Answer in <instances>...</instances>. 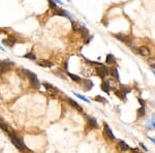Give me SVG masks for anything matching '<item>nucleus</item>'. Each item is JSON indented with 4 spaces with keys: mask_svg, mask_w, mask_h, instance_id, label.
Segmentation results:
<instances>
[{
    "mask_svg": "<svg viewBox=\"0 0 155 153\" xmlns=\"http://www.w3.org/2000/svg\"><path fill=\"white\" fill-rule=\"evenodd\" d=\"M23 72H24V74H25V75L29 78L31 87L35 88V89H39V87H40V83H39V81L37 80L36 75L34 74V72H31V71L27 70V69H23Z\"/></svg>",
    "mask_w": 155,
    "mask_h": 153,
    "instance_id": "nucleus-1",
    "label": "nucleus"
},
{
    "mask_svg": "<svg viewBox=\"0 0 155 153\" xmlns=\"http://www.w3.org/2000/svg\"><path fill=\"white\" fill-rule=\"evenodd\" d=\"M9 138H10V140H11V142H13V144L15 145L16 147H17L18 150H20V151L27 150V147L25 146L24 142H22V141L19 139V138L16 136V135H14V133H10V135H9Z\"/></svg>",
    "mask_w": 155,
    "mask_h": 153,
    "instance_id": "nucleus-2",
    "label": "nucleus"
},
{
    "mask_svg": "<svg viewBox=\"0 0 155 153\" xmlns=\"http://www.w3.org/2000/svg\"><path fill=\"white\" fill-rule=\"evenodd\" d=\"M42 85L46 87V91H48L49 94L54 95V94H56V93L58 92V89H57V88L53 87L51 84H49V83H46V82H44V83H42Z\"/></svg>",
    "mask_w": 155,
    "mask_h": 153,
    "instance_id": "nucleus-3",
    "label": "nucleus"
},
{
    "mask_svg": "<svg viewBox=\"0 0 155 153\" xmlns=\"http://www.w3.org/2000/svg\"><path fill=\"white\" fill-rule=\"evenodd\" d=\"M108 72H110V70H108V68L106 67V66H100V67L97 68V75H98L101 79L106 78V76L108 75Z\"/></svg>",
    "mask_w": 155,
    "mask_h": 153,
    "instance_id": "nucleus-4",
    "label": "nucleus"
},
{
    "mask_svg": "<svg viewBox=\"0 0 155 153\" xmlns=\"http://www.w3.org/2000/svg\"><path fill=\"white\" fill-rule=\"evenodd\" d=\"M114 36H115L116 38H117V39L123 41V43H125L127 46H130V44H131V41H130V39H129V37H128V36H126V35H123V34H115Z\"/></svg>",
    "mask_w": 155,
    "mask_h": 153,
    "instance_id": "nucleus-5",
    "label": "nucleus"
},
{
    "mask_svg": "<svg viewBox=\"0 0 155 153\" xmlns=\"http://www.w3.org/2000/svg\"><path fill=\"white\" fill-rule=\"evenodd\" d=\"M104 135H106L110 140H115V136L113 131L111 130V128L108 127V125L104 123Z\"/></svg>",
    "mask_w": 155,
    "mask_h": 153,
    "instance_id": "nucleus-6",
    "label": "nucleus"
},
{
    "mask_svg": "<svg viewBox=\"0 0 155 153\" xmlns=\"http://www.w3.org/2000/svg\"><path fill=\"white\" fill-rule=\"evenodd\" d=\"M16 43V38L13 36V35H10L6 38V39H3V44H5L7 45L8 47H14V45Z\"/></svg>",
    "mask_w": 155,
    "mask_h": 153,
    "instance_id": "nucleus-7",
    "label": "nucleus"
},
{
    "mask_svg": "<svg viewBox=\"0 0 155 153\" xmlns=\"http://www.w3.org/2000/svg\"><path fill=\"white\" fill-rule=\"evenodd\" d=\"M139 54L142 56H149L150 55V50L147 47H140L139 48Z\"/></svg>",
    "mask_w": 155,
    "mask_h": 153,
    "instance_id": "nucleus-8",
    "label": "nucleus"
},
{
    "mask_svg": "<svg viewBox=\"0 0 155 153\" xmlns=\"http://www.w3.org/2000/svg\"><path fill=\"white\" fill-rule=\"evenodd\" d=\"M93 87V83L90 81V80H85L84 81V90L85 91H89L91 90Z\"/></svg>",
    "mask_w": 155,
    "mask_h": 153,
    "instance_id": "nucleus-9",
    "label": "nucleus"
},
{
    "mask_svg": "<svg viewBox=\"0 0 155 153\" xmlns=\"http://www.w3.org/2000/svg\"><path fill=\"white\" fill-rule=\"evenodd\" d=\"M88 123H89V126H90L91 128L97 127V121H96V119H94L93 117H88Z\"/></svg>",
    "mask_w": 155,
    "mask_h": 153,
    "instance_id": "nucleus-10",
    "label": "nucleus"
},
{
    "mask_svg": "<svg viewBox=\"0 0 155 153\" xmlns=\"http://www.w3.org/2000/svg\"><path fill=\"white\" fill-rule=\"evenodd\" d=\"M68 102H69V104H70V105L73 107V108H76L78 111H82V110H83V109H82V107H81L79 104H78V102H77L76 100H73L72 98H68Z\"/></svg>",
    "mask_w": 155,
    "mask_h": 153,
    "instance_id": "nucleus-11",
    "label": "nucleus"
},
{
    "mask_svg": "<svg viewBox=\"0 0 155 153\" xmlns=\"http://www.w3.org/2000/svg\"><path fill=\"white\" fill-rule=\"evenodd\" d=\"M55 15H57V16H62V17H66L68 19H70V15H69L66 10H63V9H58Z\"/></svg>",
    "mask_w": 155,
    "mask_h": 153,
    "instance_id": "nucleus-12",
    "label": "nucleus"
},
{
    "mask_svg": "<svg viewBox=\"0 0 155 153\" xmlns=\"http://www.w3.org/2000/svg\"><path fill=\"white\" fill-rule=\"evenodd\" d=\"M37 64H38V65H40V66H44V67H51V66H52V63L49 62V61H46V60H40V61H38Z\"/></svg>",
    "mask_w": 155,
    "mask_h": 153,
    "instance_id": "nucleus-13",
    "label": "nucleus"
},
{
    "mask_svg": "<svg viewBox=\"0 0 155 153\" xmlns=\"http://www.w3.org/2000/svg\"><path fill=\"white\" fill-rule=\"evenodd\" d=\"M101 89L106 93H108V94L110 93V84H108V82H103L101 84Z\"/></svg>",
    "mask_w": 155,
    "mask_h": 153,
    "instance_id": "nucleus-14",
    "label": "nucleus"
},
{
    "mask_svg": "<svg viewBox=\"0 0 155 153\" xmlns=\"http://www.w3.org/2000/svg\"><path fill=\"white\" fill-rule=\"evenodd\" d=\"M119 147L121 150H129V146L124 141H119Z\"/></svg>",
    "mask_w": 155,
    "mask_h": 153,
    "instance_id": "nucleus-15",
    "label": "nucleus"
},
{
    "mask_svg": "<svg viewBox=\"0 0 155 153\" xmlns=\"http://www.w3.org/2000/svg\"><path fill=\"white\" fill-rule=\"evenodd\" d=\"M106 62H107L108 64H113V63L115 62V57H114V55H112V54H108V55L107 56Z\"/></svg>",
    "mask_w": 155,
    "mask_h": 153,
    "instance_id": "nucleus-16",
    "label": "nucleus"
},
{
    "mask_svg": "<svg viewBox=\"0 0 155 153\" xmlns=\"http://www.w3.org/2000/svg\"><path fill=\"white\" fill-rule=\"evenodd\" d=\"M80 31L82 32V34H83V37L85 38V37H87L88 36V34H89V32H88V30L84 27V26H81L80 27Z\"/></svg>",
    "mask_w": 155,
    "mask_h": 153,
    "instance_id": "nucleus-17",
    "label": "nucleus"
},
{
    "mask_svg": "<svg viewBox=\"0 0 155 153\" xmlns=\"http://www.w3.org/2000/svg\"><path fill=\"white\" fill-rule=\"evenodd\" d=\"M25 58H28L30 60H35L36 57H35V55H34L32 52H29V53H27V54L25 55Z\"/></svg>",
    "mask_w": 155,
    "mask_h": 153,
    "instance_id": "nucleus-18",
    "label": "nucleus"
},
{
    "mask_svg": "<svg viewBox=\"0 0 155 153\" xmlns=\"http://www.w3.org/2000/svg\"><path fill=\"white\" fill-rule=\"evenodd\" d=\"M48 2H49V6H50V8L51 9H57V5H56V2H54L53 0H48Z\"/></svg>",
    "mask_w": 155,
    "mask_h": 153,
    "instance_id": "nucleus-19",
    "label": "nucleus"
},
{
    "mask_svg": "<svg viewBox=\"0 0 155 153\" xmlns=\"http://www.w3.org/2000/svg\"><path fill=\"white\" fill-rule=\"evenodd\" d=\"M95 100L96 101H99V102H102V104H106V102H108V100H107V99L106 98H103L102 96H99V95H98V96H95Z\"/></svg>",
    "mask_w": 155,
    "mask_h": 153,
    "instance_id": "nucleus-20",
    "label": "nucleus"
},
{
    "mask_svg": "<svg viewBox=\"0 0 155 153\" xmlns=\"http://www.w3.org/2000/svg\"><path fill=\"white\" fill-rule=\"evenodd\" d=\"M68 76H69V78H70L71 80H73V81H76V82H80V81H81V78H80V76H76V75L68 74Z\"/></svg>",
    "mask_w": 155,
    "mask_h": 153,
    "instance_id": "nucleus-21",
    "label": "nucleus"
},
{
    "mask_svg": "<svg viewBox=\"0 0 155 153\" xmlns=\"http://www.w3.org/2000/svg\"><path fill=\"white\" fill-rule=\"evenodd\" d=\"M112 76H113L116 80H119V72H118L117 68H114V69L112 70Z\"/></svg>",
    "mask_w": 155,
    "mask_h": 153,
    "instance_id": "nucleus-22",
    "label": "nucleus"
},
{
    "mask_svg": "<svg viewBox=\"0 0 155 153\" xmlns=\"http://www.w3.org/2000/svg\"><path fill=\"white\" fill-rule=\"evenodd\" d=\"M144 114H145V108H144V106H142V108L138 110V116L142 117V116H144Z\"/></svg>",
    "mask_w": 155,
    "mask_h": 153,
    "instance_id": "nucleus-23",
    "label": "nucleus"
},
{
    "mask_svg": "<svg viewBox=\"0 0 155 153\" xmlns=\"http://www.w3.org/2000/svg\"><path fill=\"white\" fill-rule=\"evenodd\" d=\"M148 64H149L151 67L155 68V58H149V60H148Z\"/></svg>",
    "mask_w": 155,
    "mask_h": 153,
    "instance_id": "nucleus-24",
    "label": "nucleus"
},
{
    "mask_svg": "<svg viewBox=\"0 0 155 153\" xmlns=\"http://www.w3.org/2000/svg\"><path fill=\"white\" fill-rule=\"evenodd\" d=\"M73 94H75L76 96H78V97H79V98H81V99H82V100H84V101H86V102H89V100H88V99H87L86 97H84L83 95H80V94H78V93H73Z\"/></svg>",
    "mask_w": 155,
    "mask_h": 153,
    "instance_id": "nucleus-25",
    "label": "nucleus"
},
{
    "mask_svg": "<svg viewBox=\"0 0 155 153\" xmlns=\"http://www.w3.org/2000/svg\"><path fill=\"white\" fill-rule=\"evenodd\" d=\"M71 24H72V28H73V30H78V29H80V27H81V26L78 25L75 21H71Z\"/></svg>",
    "mask_w": 155,
    "mask_h": 153,
    "instance_id": "nucleus-26",
    "label": "nucleus"
},
{
    "mask_svg": "<svg viewBox=\"0 0 155 153\" xmlns=\"http://www.w3.org/2000/svg\"><path fill=\"white\" fill-rule=\"evenodd\" d=\"M53 1H54V2H57V3H59V4H63V3H62V2L60 1V0H53Z\"/></svg>",
    "mask_w": 155,
    "mask_h": 153,
    "instance_id": "nucleus-27",
    "label": "nucleus"
},
{
    "mask_svg": "<svg viewBox=\"0 0 155 153\" xmlns=\"http://www.w3.org/2000/svg\"><path fill=\"white\" fill-rule=\"evenodd\" d=\"M139 101L141 102V105H142V106H144V105H145V104H144V100H143V99L140 98V99H139Z\"/></svg>",
    "mask_w": 155,
    "mask_h": 153,
    "instance_id": "nucleus-28",
    "label": "nucleus"
},
{
    "mask_svg": "<svg viewBox=\"0 0 155 153\" xmlns=\"http://www.w3.org/2000/svg\"><path fill=\"white\" fill-rule=\"evenodd\" d=\"M149 139H150V140H151V141H152V142H153V143L155 144V139H153V138H149Z\"/></svg>",
    "mask_w": 155,
    "mask_h": 153,
    "instance_id": "nucleus-29",
    "label": "nucleus"
},
{
    "mask_svg": "<svg viewBox=\"0 0 155 153\" xmlns=\"http://www.w3.org/2000/svg\"><path fill=\"white\" fill-rule=\"evenodd\" d=\"M0 50H3V48L1 47V46H0Z\"/></svg>",
    "mask_w": 155,
    "mask_h": 153,
    "instance_id": "nucleus-30",
    "label": "nucleus"
},
{
    "mask_svg": "<svg viewBox=\"0 0 155 153\" xmlns=\"http://www.w3.org/2000/svg\"><path fill=\"white\" fill-rule=\"evenodd\" d=\"M67 1H69V0H67Z\"/></svg>",
    "mask_w": 155,
    "mask_h": 153,
    "instance_id": "nucleus-31",
    "label": "nucleus"
}]
</instances>
